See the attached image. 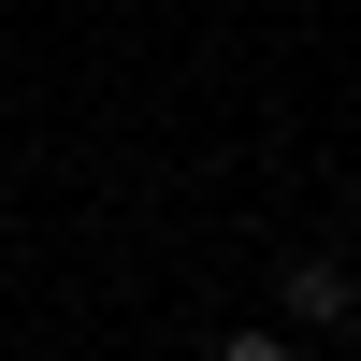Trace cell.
Segmentation results:
<instances>
[{
    "label": "cell",
    "instance_id": "6da1fadb",
    "mask_svg": "<svg viewBox=\"0 0 361 361\" xmlns=\"http://www.w3.org/2000/svg\"><path fill=\"white\" fill-rule=\"evenodd\" d=\"M347 304H361V275H347V260H289V318H318V333H333Z\"/></svg>",
    "mask_w": 361,
    "mask_h": 361
},
{
    "label": "cell",
    "instance_id": "7a4b0ae2",
    "mask_svg": "<svg viewBox=\"0 0 361 361\" xmlns=\"http://www.w3.org/2000/svg\"><path fill=\"white\" fill-rule=\"evenodd\" d=\"M217 361H289V333H231V347H217Z\"/></svg>",
    "mask_w": 361,
    "mask_h": 361
}]
</instances>
